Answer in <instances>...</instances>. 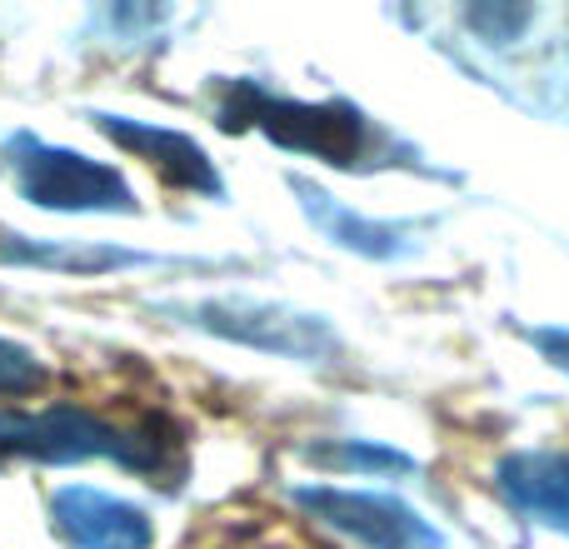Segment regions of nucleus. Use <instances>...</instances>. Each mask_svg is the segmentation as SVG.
Listing matches in <instances>:
<instances>
[{"label":"nucleus","instance_id":"f257e3e1","mask_svg":"<svg viewBox=\"0 0 569 549\" xmlns=\"http://www.w3.org/2000/svg\"><path fill=\"white\" fill-rule=\"evenodd\" d=\"M210 120L226 136H260L290 156H315L335 170L400 166V140L350 100H295L256 76H220L210 86Z\"/></svg>","mask_w":569,"mask_h":549},{"label":"nucleus","instance_id":"f03ea898","mask_svg":"<svg viewBox=\"0 0 569 549\" xmlns=\"http://www.w3.org/2000/svg\"><path fill=\"white\" fill-rule=\"evenodd\" d=\"M0 460L30 465H90L106 460L120 470L146 475L150 485L186 480V445L166 435V425H116L80 405H46V410H0Z\"/></svg>","mask_w":569,"mask_h":549},{"label":"nucleus","instance_id":"7ed1b4c3","mask_svg":"<svg viewBox=\"0 0 569 549\" xmlns=\"http://www.w3.org/2000/svg\"><path fill=\"white\" fill-rule=\"evenodd\" d=\"M0 160L36 210H50V216H140L136 190L110 160L80 156V150L56 146L36 130L6 136Z\"/></svg>","mask_w":569,"mask_h":549},{"label":"nucleus","instance_id":"20e7f679","mask_svg":"<svg viewBox=\"0 0 569 549\" xmlns=\"http://www.w3.org/2000/svg\"><path fill=\"white\" fill-rule=\"evenodd\" d=\"M160 315H176L180 325L200 335H216L226 345L256 355H276V360L325 365L340 355V335L325 315L295 310L280 300H256V295H206V300H166Z\"/></svg>","mask_w":569,"mask_h":549},{"label":"nucleus","instance_id":"39448f33","mask_svg":"<svg viewBox=\"0 0 569 549\" xmlns=\"http://www.w3.org/2000/svg\"><path fill=\"white\" fill-rule=\"evenodd\" d=\"M295 505L325 530L365 549H445V535L415 505L390 490H350V485H295Z\"/></svg>","mask_w":569,"mask_h":549},{"label":"nucleus","instance_id":"423d86ee","mask_svg":"<svg viewBox=\"0 0 569 549\" xmlns=\"http://www.w3.org/2000/svg\"><path fill=\"white\" fill-rule=\"evenodd\" d=\"M90 126L110 140L116 150L146 160L170 190H186V196H206L220 200L226 196V176L216 170L210 150L200 146L186 130L156 126V120H136V116H116V110H90Z\"/></svg>","mask_w":569,"mask_h":549},{"label":"nucleus","instance_id":"0eeeda50","mask_svg":"<svg viewBox=\"0 0 569 549\" xmlns=\"http://www.w3.org/2000/svg\"><path fill=\"white\" fill-rule=\"evenodd\" d=\"M50 530L66 549H150L156 525L140 505L120 500L96 485H60L50 490Z\"/></svg>","mask_w":569,"mask_h":549},{"label":"nucleus","instance_id":"6e6552de","mask_svg":"<svg viewBox=\"0 0 569 549\" xmlns=\"http://www.w3.org/2000/svg\"><path fill=\"white\" fill-rule=\"evenodd\" d=\"M146 266H176L150 250L100 246V240H46L26 236L16 226H0V270H46V274H116V270H146Z\"/></svg>","mask_w":569,"mask_h":549},{"label":"nucleus","instance_id":"1a4fd4ad","mask_svg":"<svg viewBox=\"0 0 569 549\" xmlns=\"http://www.w3.org/2000/svg\"><path fill=\"white\" fill-rule=\"evenodd\" d=\"M495 490L515 515L569 540V450H515L495 465Z\"/></svg>","mask_w":569,"mask_h":549},{"label":"nucleus","instance_id":"9d476101","mask_svg":"<svg viewBox=\"0 0 569 549\" xmlns=\"http://www.w3.org/2000/svg\"><path fill=\"white\" fill-rule=\"evenodd\" d=\"M290 196L300 200L305 220H310V226L320 230L330 246L355 250V256H365V260H395V256H405V250H410V236H405V226L370 220V216H360V210L340 206V200H335L330 190H320L315 180L290 176Z\"/></svg>","mask_w":569,"mask_h":549},{"label":"nucleus","instance_id":"9b49d317","mask_svg":"<svg viewBox=\"0 0 569 549\" xmlns=\"http://www.w3.org/2000/svg\"><path fill=\"white\" fill-rule=\"evenodd\" d=\"M300 455L315 470H335V475H415L410 455L375 440H315Z\"/></svg>","mask_w":569,"mask_h":549},{"label":"nucleus","instance_id":"f8f14e48","mask_svg":"<svg viewBox=\"0 0 569 549\" xmlns=\"http://www.w3.org/2000/svg\"><path fill=\"white\" fill-rule=\"evenodd\" d=\"M40 385H46V365L26 345L0 335V395H36Z\"/></svg>","mask_w":569,"mask_h":549},{"label":"nucleus","instance_id":"ddd939ff","mask_svg":"<svg viewBox=\"0 0 569 549\" xmlns=\"http://www.w3.org/2000/svg\"><path fill=\"white\" fill-rule=\"evenodd\" d=\"M530 345L555 365V370L569 375V330H530Z\"/></svg>","mask_w":569,"mask_h":549},{"label":"nucleus","instance_id":"4468645a","mask_svg":"<svg viewBox=\"0 0 569 549\" xmlns=\"http://www.w3.org/2000/svg\"><path fill=\"white\" fill-rule=\"evenodd\" d=\"M470 20L490 30V40H505V36H515V30L530 20V10H510V16H500V10H470Z\"/></svg>","mask_w":569,"mask_h":549}]
</instances>
